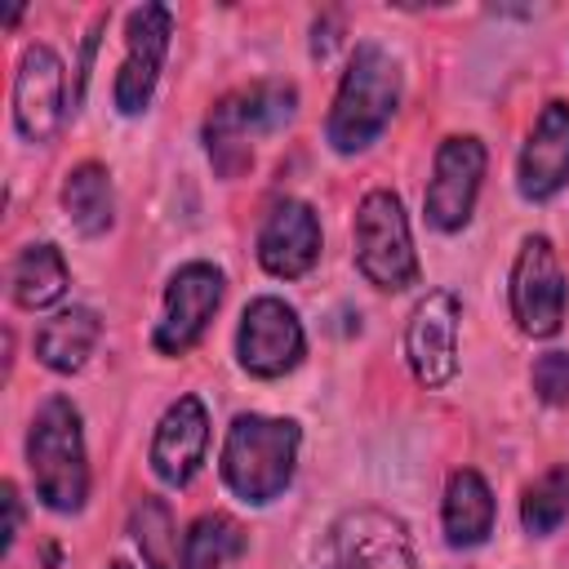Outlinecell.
<instances>
[{"label":"cell","mask_w":569,"mask_h":569,"mask_svg":"<svg viewBox=\"0 0 569 569\" xmlns=\"http://www.w3.org/2000/svg\"><path fill=\"white\" fill-rule=\"evenodd\" d=\"M0 502H4V542H0V547L9 551V547H13V538H18V525H22V507H18V489H13V485H4V489H0Z\"/></svg>","instance_id":"cell-25"},{"label":"cell","mask_w":569,"mask_h":569,"mask_svg":"<svg viewBox=\"0 0 569 569\" xmlns=\"http://www.w3.org/2000/svg\"><path fill=\"white\" fill-rule=\"evenodd\" d=\"M458 320L462 307L449 289H431L405 329V356L422 387H445L458 373Z\"/></svg>","instance_id":"cell-13"},{"label":"cell","mask_w":569,"mask_h":569,"mask_svg":"<svg viewBox=\"0 0 569 569\" xmlns=\"http://www.w3.org/2000/svg\"><path fill=\"white\" fill-rule=\"evenodd\" d=\"M302 431L289 418H267V413H240L227 427L222 440V480L236 498L262 507L284 493L293 480Z\"/></svg>","instance_id":"cell-4"},{"label":"cell","mask_w":569,"mask_h":569,"mask_svg":"<svg viewBox=\"0 0 569 569\" xmlns=\"http://www.w3.org/2000/svg\"><path fill=\"white\" fill-rule=\"evenodd\" d=\"M569 182V102H547L516 164V187L525 200H551Z\"/></svg>","instance_id":"cell-15"},{"label":"cell","mask_w":569,"mask_h":569,"mask_svg":"<svg viewBox=\"0 0 569 569\" xmlns=\"http://www.w3.org/2000/svg\"><path fill=\"white\" fill-rule=\"evenodd\" d=\"M240 551H244V529H240L231 516L209 511V516H200V520L187 529L178 569H227Z\"/></svg>","instance_id":"cell-21"},{"label":"cell","mask_w":569,"mask_h":569,"mask_svg":"<svg viewBox=\"0 0 569 569\" xmlns=\"http://www.w3.org/2000/svg\"><path fill=\"white\" fill-rule=\"evenodd\" d=\"M27 467L36 480V498L49 511H80L89 498V458L80 413L67 396H49L27 431Z\"/></svg>","instance_id":"cell-3"},{"label":"cell","mask_w":569,"mask_h":569,"mask_svg":"<svg viewBox=\"0 0 569 569\" xmlns=\"http://www.w3.org/2000/svg\"><path fill=\"white\" fill-rule=\"evenodd\" d=\"M396 107H400V67H396V58L373 40L356 44V53L342 71L329 124H325L329 147L342 151V156H356V151L373 147L382 138V129L391 124Z\"/></svg>","instance_id":"cell-1"},{"label":"cell","mask_w":569,"mask_h":569,"mask_svg":"<svg viewBox=\"0 0 569 569\" xmlns=\"http://www.w3.org/2000/svg\"><path fill=\"white\" fill-rule=\"evenodd\" d=\"M529 382L542 405H569V351H542L529 369Z\"/></svg>","instance_id":"cell-24"},{"label":"cell","mask_w":569,"mask_h":569,"mask_svg":"<svg viewBox=\"0 0 569 569\" xmlns=\"http://www.w3.org/2000/svg\"><path fill=\"white\" fill-rule=\"evenodd\" d=\"M320 569H418V560L409 529L396 516L378 507H356L333 520Z\"/></svg>","instance_id":"cell-6"},{"label":"cell","mask_w":569,"mask_h":569,"mask_svg":"<svg viewBox=\"0 0 569 569\" xmlns=\"http://www.w3.org/2000/svg\"><path fill=\"white\" fill-rule=\"evenodd\" d=\"M298 116V89L284 80H258L227 93L204 120V151L218 178H240L253 164V142L284 129Z\"/></svg>","instance_id":"cell-2"},{"label":"cell","mask_w":569,"mask_h":569,"mask_svg":"<svg viewBox=\"0 0 569 569\" xmlns=\"http://www.w3.org/2000/svg\"><path fill=\"white\" fill-rule=\"evenodd\" d=\"M307 351L298 311L280 298H253L240 316V333H236V356L253 378H280L289 369H298Z\"/></svg>","instance_id":"cell-9"},{"label":"cell","mask_w":569,"mask_h":569,"mask_svg":"<svg viewBox=\"0 0 569 569\" xmlns=\"http://www.w3.org/2000/svg\"><path fill=\"white\" fill-rule=\"evenodd\" d=\"M111 569H133V565H124V560H116V565H111Z\"/></svg>","instance_id":"cell-26"},{"label":"cell","mask_w":569,"mask_h":569,"mask_svg":"<svg viewBox=\"0 0 569 569\" xmlns=\"http://www.w3.org/2000/svg\"><path fill=\"white\" fill-rule=\"evenodd\" d=\"M320 258V218L307 200H280L258 231V262L276 280H298Z\"/></svg>","instance_id":"cell-14"},{"label":"cell","mask_w":569,"mask_h":569,"mask_svg":"<svg viewBox=\"0 0 569 569\" xmlns=\"http://www.w3.org/2000/svg\"><path fill=\"white\" fill-rule=\"evenodd\" d=\"M356 267L378 289H409L418 284V253L409 236V218L396 191H369L356 209Z\"/></svg>","instance_id":"cell-5"},{"label":"cell","mask_w":569,"mask_h":569,"mask_svg":"<svg viewBox=\"0 0 569 569\" xmlns=\"http://www.w3.org/2000/svg\"><path fill=\"white\" fill-rule=\"evenodd\" d=\"M511 316L529 338H551L565 325V276L547 236H525L511 267Z\"/></svg>","instance_id":"cell-8"},{"label":"cell","mask_w":569,"mask_h":569,"mask_svg":"<svg viewBox=\"0 0 569 569\" xmlns=\"http://www.w3.org/2000/svg\"><path fill=\"white\" fill-rule=\"evenodd\" d=\"M169 36H173V13L164 4H138L129 13L124 62H120V76H116V107L124 116L147 111V102L156 93V80H160V67H164V53H169Z\"/></svg>","instance_id":"cell-11"},{"label":"cell","mask_w":569,"mask_h":569,"mask_svg":"<svg viewBox=\"0 0 569 569\" xmlns=\"http://www.w3.org/2000/svg\"><path fill=\"white\" fill-rule=\"evenodd\" d=\"M67 120V76L49 44H27L13 76V124L27 142H53Z\"/></svg>","instance_id":"cell-10"},{"label":"cell","mask_w":569,"mask_h":569,"mask_svg":"<svg viewBox=\"0 0 569 569\" xmlns=\"http://www.w3.org/2000/svg\"><path fill=\"white\" fill-rule=\"evenodd\" d=\"M222 271L213 262H187L169 276V289H164V311H160V325L151 333L156 351L160 356H182L200 342V333L209 329L218 302H222Z\"/></svg>","instance_id":"cell-7"},{"label":"cell","mask_w":569,"mask_h":569,"mask_svg":"<svg viewBox=\"0 0 569 569\" xmlns=\"http://www.w3.org/2000/svg\"><path fill=\"white\" fill-rule=\"evenodd\" d=\"M129 533L147 560V569H178V533L164 498H142L129 511Z\"/></svg>","instance_id":"cell-23"},{"label":"cell","mask_w":569,"mask_h":569,"mask_svg":"<svg viewBox=\"0 0 569 569\" xmlns=\"http://www.w3.org/2000/svg\"><path fill=\"white\" fill-rule=\"evenodd\" d=\"M98 338H102L98 311L67 307V311H58V316H49L40 325V333H36V360L44 369H53V373H76V369L89 365Z\"/></svg>","instance_id":"cell-17"},{"label":"cell","mask_w":569,"mask_h":569,"mask_svg":"<svg viewBox=\"0 0 569 569\" xmlns=\"http://www.w3.org/2000/svg\"><path fill=\"white\" fill-rule=\"evenodd\" d=\"M62 213L80 236H102L116 222V191L102 164H76L62 182Z\"/></svg>","instance_id":"cell-19"},{"label":"cell","mask_w":569,"mask_h":569,"mask_svg":"<svg viewBox=\"0 0 569 569\" xmlns=\"http://www.w3.org/2000/svg\"><path fill=\"white\" fill-rule=\"evenodd\" d=\"M493 533V493L480 471L462 467L445 485V538L449 547H480Z\"/></svg>","instance_id":"cell-18"},{"label":"cell","mask_w":569,"mask_h":569,"mask_svg":"<svg viewBox=\"0 0 569 569\" xmlns=\"http://www.w3.org/2000/svg\"><path fill=\"white\" fill-rule=\"evenodd\" d=\"M565 516H569V462L542 471V476L525 489V498H520V525H525V533H533V538L556 533V529L565 525Z\"/></svg>","instance_id":"cell-22"},{"label":"cell","mask_w":569,"mask_h":569,"mask_svg":"<svg viewBox=\"0 0 569 569\" xmlns=\"http://www.w3.org/2000/svg\"><path fill=\"white\" fill-rule=\"evenodd\" d=\"M204 445H209V413H204L200 396H178L164 409V418L156 422L151 471L164 485H187L204 462Z\"/></svg>","instance_id":"cell-16"},{"label":"cell","mask_w":569,"mask_h":569,"mask_svg":"<svg viewBox=\"0 0 569 569\" xmlns=\"http://www.w3.org/2000/svg\"><path fill=\"white\" fill-rule=\"evenodd\" d=\"M13 302L22 311H44L67 293V262L58 253V244H27L13 262Z\"/></svg>","instance_id":"cell-20"},{"label":"cell","mask_w":569,"mask_h":569,"mask_svg":"<svg viewBox=\"0 0 569 569\" xmlns=\"http://www.w3.org/2000/svg\"><path fill=\"white\" fill-rule=\"evenodd\" d=\"M480 182H485V142L445 138L436 151L431 182H427V222L436 231H462L471 222Z\"/></svg>","instance_id":"cell-12"}]
</instances>
